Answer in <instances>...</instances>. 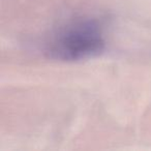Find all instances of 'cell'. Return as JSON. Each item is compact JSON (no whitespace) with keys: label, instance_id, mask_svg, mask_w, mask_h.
Segmentation results:
<instances>
[{"label":"cell","instance_id":"1","mask_svg":"<svg viewBox=\"0 0 151 151\" xmlns=\"http://www.w3.org/2000/svg\"><path fill=\"white\" fill-rule=\"evenodd\" d=\"M106 47L104 25L92 18H81L62 26L47 44V54L59 61L88 60Z\"/></svg>","mask_w":151,"mask_h":151}]
</instances>
